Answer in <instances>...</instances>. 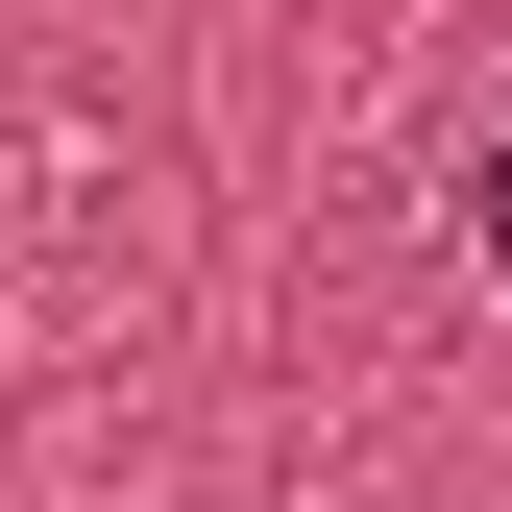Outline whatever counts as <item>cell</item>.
Segmentation results:
<instances>
[{
  "mask_svg": "<svg viewBox=\"0 0 512 512\" xmlns=\"http://www.w3.org/2000/svg\"><path fill=\"white\" fill-rule=\"evenodd\" d=\"M464 244H488V269H512V147H488V171H464Z\"/></svg>",
  "mask_w": 512,
  "mask_h": 512,
  "instance_id": "1",
  "label": "cell"
}]
</instances>
